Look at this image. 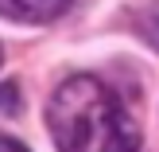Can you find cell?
Wrapping results in <instances>:
<instances>
[{"instance_id":"obj_1","label":"cell","mask_w":159,"mask_h":152,"mask_svg":"<svg viewBox=\"0 0 159 152\" xmlns=\"http://www.w3.org/2000/svg\"><path fill=\"white\" fill-rule=\"evenodd\" d=\"M47 129L58 152H136L140 129L105 82L74 74L54 90L47 105Z\"/></svg>"},{"instance_id":"obj_2","label":"cell","mask_w":159,"mask_h":152,"mask_svg":"<svg viewBox=\"0 0 159 152\" xmlns=\"http://www.w3.org/2000/svg\"><path fill=\"white\" fill-rule=\"evenodd\" d=\"M16 105H20V90L12 82H4L0 86V113H16Z\"/></svg>"},{"instance_id":"obj_3","label":"cell","mask_w":159,"mask_h":152,"mask_svg":"<svg viewBox=\"0 0 159 152\" xmlns=\"http://www.w3.org/2000/svg\"><path fill=\"white\" fill-rule=\"evenodd\" d=\"M0 152H31V148L20 145L16 137H8V133H0Z\"/></svg>"}]
</instances>
